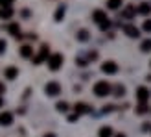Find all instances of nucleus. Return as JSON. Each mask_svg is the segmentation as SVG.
Returning a JSON list of instances; mask_svg holds the SVG:
<instances>
[{"label":"nucleus","instance_id":"obj_1","mask_svg":"<svg viewBox=\"0 0 151 137\" xmlns=\"http://www.w3.org/2000/svg\"><path fill=\"white\" fill-rule=\"evenodd\" d=\"M92 20L96 22L98 26H100L101 32H107V30L111 28V20H109L107 13H105L103 9H96V11L92 13Z\"/></svg>","mask_w":151,"mask_h":137},{"label":"nucleus","instance_id":"obj_2","mask_svg":"<svg viewBox=\"0 0 151 137\" xmlns=\"http://www.w3.org/2000/svg\"><path fill=\"white\" fill-rule=\"evenodd\" d=\"M111 91H112V87L109 85L107 82H103V80L94 83V95H96V96H100V98H103V96L111 95Z\"/></svg>","mask_w":151,"mask_h":137},{"label":"nucleus","instance_id":"obj_3","mask_svg":"<svg viewBox=\"0 0 151 137\" xmlns=\"http://www.w3.org/2000/svg\"><path fill=\"white\" fill-rule=\"evenodd\" d=\"M46 63H48V68H50V71H59V68H61V65H63V56H61V54H52V56H48Z\"/></svg>","mask_w":151,"mask_h":137},{"label":"nucleus","instance_id":"obj_4","mask_svg":"<svg viewBox=\"0 0 151 137\" xmlns=\"http://www.w3.org/2000/svg\"><path fill=\"white\" fill-rule=\"evenodd\" d=\"M44 93H46L48 96H57L59 93H61V85H59L57 82H48L46 85H44Z\"/></svg>","mask_w":151,"mask_h":137},{"label":"nucleus","instance_id":"obj_5","mask_svg":"<svg viewBox=\"0 0 151 137\" xmlns=\"http://www.w3.org/2000/svg\"><path fill=\"white\" fill-rule=\"evenodd\" d=\"M48 44H42V47H41V50H39V54H37V56H32L33 58V63L35 65H39V63H42L44 61V59H48Z\"/></svg>","mask_w":151,"mask_h":137},{"label":"nucleus","instance_id":"obj_6","mask_svg":"<svg viewBox=\"0 0 151 137\" xmlns=\"http://www.w3.org/2000/svg\"><path fill=\"white\" fill-rule=\"evenodd\" d=\"M74 111H76V115H87V113H92V108L85 102H78L74 106Z\"/></svg>","mask_w":151,"mask_h":137},{"label":"nucleus","instance_id":"obj_7","mask_svg":"<svg viewBox=\"0 0 151 137\" xmlns=\"http://www.w3.org/2000/svg\"><path fill=\"white\" fill-rule=\"evenodd\" d=\"M149 96H151L149 89H146V87H138V89H137V100H138L140 104H146V102L149 100Z\"/></svg>","mask_w":151,"mask_h":137},{"label":"nucleus","instance_id":"obj_8","mask_svg":"<svg viewBox=\"0 0 151 137\" xmlns=\"http://www.w3.org/2000/svg\"><path fill=\"white\" fill-rule=\"evenodd\" d=\"M101 71L105 74H116L118 72V65L114 61H105V63H101Z\"/></svg>","mask_w":151,"mask_h":137},{"label":"nucleus","instance_id":"obj_9","mask_svg":"<svg viewBox=\"0 0 151 137\" xmlns=\"http://www.w3.org/2000/svg\"><path fill=\"white\" fill-rule=\"evenodd\" d=\"M124 32L129 35V37H133V39H137V37L140 35V30L137 28V26H133V24H127V26H124Z\"/></svg>","mask_w":151,"mask_h":137},{"label":"nucleus","instance_id":"obj_10","mask_svg":"<svg viewBox=\"0 0 151 137\" xmlns=\"http://www.w3.org/2000/svg\"><path fill=\"white\" fill-rule=\"evenodd\" d=\"M13 122V115L9 111H4V113H0V126H9Z\"/></svg>","mask_w":151,"mask_h":137},{"label":"nucleus","instance_id":"obj_11","mask_svg":"<svg viewBox=\"0 0 151 137\" xmlns=\"http://www.w3.org/2000/svg\"><path fill=\"white\" fill-rule=\"evenodd\" d=\"M13 17V7L11 6H6V7H0V19L2 20H7Z\"/></svg>","mask_w":151,"mask_h":137},{"label":"nucleus","instance_id":"obj_12","mask_svg":"<svg viewBox=\"0 0 151 137\" xmlns=\"http://www.w3.org/2000/svg\"><path fill=\"white\" fill-rule=\"evenodd\" d=\"M4 76L7 80H15L19 76V68H15V67H7V68H4Z\"/></svg>","mask_w":151,"mask_h":137},{"label":"nucleus","instance_id":"obj_13","mask_svg":"<svg viewBox=\"0 0 151 137\" xmlns=\"http://www.w3.org/2000/svg\"><path fill=\"white\" fill-rule=\"evenodd\" d=\"M134 9H137V13H140V15H149V13H151V4L142 2L138 7H134Z\"/></svg>","mask_w":151,"mask_h":137},{"label":"nucleus","instance_id":"obj_14","mask_svg":"<svg viewBox=\"0 0 151 137\" xmlns=\"http://www.w3.org/2000/svg\"><path fill=\"white\" fill-rule=\"evenodd\" d=\"M7 32H9L13 37H20V26L17 24V22H13V24L7 26Z\"/></svg>","mask_w":151,"mask_h":137},{"label":"nucleus","instance_id":"obj_15","mask_svg":"<svg viewBox=\"0 0 151 137\" xmlns=\"http://www.w3.org/2000/svg\"><path fill=\"white\" fill-rule=\"evenodd\" d=\"M20 56H22V58H32V56H33V48L29 47V44L20 47Z\"/></svg>","mask_w":151,"mask_h":137},{"label":"nucleus","instance_id":"obj_16","mask_svg":"<svg viewBox=\"0 0 151 137\" xmlns=\"http://www.w3.org/2000/svg\"><path fill=\"white\" fill-rule=\"evenodd\" d=\"M98 137H112V128L111 126H101L100 132H98Z\"/></svg>","mask_w":151,"mask_h":137},{"label":"nucleus","instance_id":"obj_17","mask_svg":"<svg viewBox=\"0 0 151 137\" xmlns=\"http://www.w3.org/2000/svg\"><path fill=\"white\" fill-rule=\"evenodd\" d=\"M134 13H137V9H134L133 6H127L125 9L122 11V17H120V19H131V17H133Z\"/></svg>","mask_w":151,"mask_h":137},{"label":"nucleus","instance_id":"obj_18","mask_svg":"<svg viewBox=\"0 0 151 137\" xmlns=\"http://www.w3.org/2000/svg\"><path fill=\"white\" fill-rule=\"evenodd\" d=\"M122 4H124L122 0H107V7H109V9H118Z\"/></svg>","mask_w":151,"mask_h":137},{"label":"nucleus","instance_id":"obj_19","mask_svg":"<svg viewBox=\"0 0 151 137\" xmlns=\"http://www.w3.org/2000/svg\"><path fill=\"white\" fill-rule=\"evenodd\" d=\"M65 11H66V9H65V6L61 4V6L57 7V11H55V20H63V17H65Z\"/></svg>","mask_w":151,"mask_h":137},{"label":"nucleus","instance_id":"obj_20","mask_svg":"<svg viewBox=\"0 0 151 137\" xmlns=\"http://www.w3.org/2000/svg\"><path fill=\"white\" fill-rule=\"evenodd\" d=\"M140 48H142V52H151V39H146L140 44Z\"/></svg>","mask_w":151,"mask_h":137},{"label":"nucleus","instance_id":"obj_21","mask_svg":"<svg viewBox=\"0 0 151 137\" xmlns=\"http://www.w3.org/2000/svg\"><path fill=\"white\" fill-rule=\"evenodd\" d=\"M55 108H57V111L66 113V111H68V104H66V102H57V106H55Z\"/></svg>","mask_w":151,"mask_h":137},{"label":"nucleus","instance_id":"obj_22","mask_svg":"<svg viewBox=\"0 0 151 137\" xmlns=\"http://www.w3.org/2000/svg\"><path fill=\"white\" fill-rule=\"evenodd\" d=\"M114 95H116V96H124V95H125V87H124V85H116V87H114Z\"/></svg>","mask_w":151,"mask_h":137},{"label":"nucleus","instance_id":"obj_23","mask_svg":"<svg viewBox=\"0 0 151 137\" xmlns=\"http://www.w3.org/2000/svg\"><path fill=\"white\" fill-rule=\"evenodd\" d=\"M78 39H79V41H87V39H88V32H87V30H79Z\"/></svg>","mask_w":151,"mask_h":137},{"label":"nucleus","instance_id":"obj_24","mask_svg":"<svg viewBox=\"0 0 151 137\" xmlns=\"http://www.w3.org/2000/svg\"><path fill=\"white\" fill-rule=\"evenodd\" d=\"M142 28H144V32H149V34H151V19H146V20H144V26H142Z\"/></svg>","mask_w":151,"mask_h":137},{"label":"nucleus","instance_id":"obj_25","mask_svg":"<svg viewBox=\"0 0 151 137\" xmlns=\"http://www.w3.org/2000/svg\"><path fill=\"white\" fill-rule=\"evenodd\" d=\"M146 111H147V106H146V104H140L138 108H137V113H138V115H144Z\"/></svg>","mask_w":151,"mask_h":137},{"label":"nucleus","instance_id":"obj_26","mask_svg":"<svg viewBox=\"0 0 151 137\" xmlns=\"http://www.w3.org/2000/svg\"><path fill=\"white\" fill-rule=\"evenodd\" d=\"M6 48H7V43H6L4 39H0V54H4Z\"/></svg>","mask_w":151,"mask_h":137},{"label":"nucleus","instance_id":"obj_27","mask_svg":"<svg viewBox=\"0 0 151 137\" xmlns=\"http://www.w3.org/2000/svg\"><path fill=\"white\" fill-rule=\"evenodd\" d=\"M15 0H0V7H6V6H11Z\"/></svg>","mask_w":151,"mask_h":137},{"label":"nucleus","instance_id":"obj_28","mask_svg":"<svg viewBox=\"0 0 151 137\" xmlns=\"http://www.w3.org/2000/svg\"><path fill=\"white\" fill-rule=\"evenodd\" d=\"M112 108H114V106H103V113H109V111H112Z\"/></svg>","mask_w":151,"mask_h":137},{"label":"nucleus","instance_id":"obj_29","mask_svg":"<svg viewBox=\"0 0 151 137\" xmlns=\"http://www.w3.org/2000/svg\"><path fill=\"white\" fill-rule=\"evenodd\" d=\"M78 119H79V115H76V113L68 117V120H70V122H74V120H78Z\"/></svg>","mask_w":151,"mask_h":137},{"label":"nucleus","instance_id":"obj_30","mask_svg":"<svg viewBox=\"0 0 151 137\" xmlns=\"http://www.w3.org/2000/svg\"><path fill=\"white\" fill-rule=\"evenodd\" d=\"M2 93H6V85H4L2 82H0V95H2Z\"/></svg>","mask_w":151,"mask_h":137},{"label":"nucleus","instance_id":"obj_31","mask_svg":"<svg viewBox=\"0 0 151 137\" xmlns=\"http://www.w3.org/2000/svg\"><path fill=\"white\" fill-rule=\"evenodd\" d=\"M44 137H55V133H46Z\"/></svg>","mask_w":151,"mask_h":137},{"label":"nucleus","instance_id":"obj_32","mask_svg":"<svg viewBox=\"0 0 151 137\" xmlns=\"http://www.w3.org/2000/svg\"><path fill=\"white\" fill-rule=\"evenodd\" d=\"M2 104H4V100H2V96H0V108H2Z\"/></svg>","mask_w":151,"mask_h":137},{"label":"nucleus","instance_id":"obj_33","mask_svg":"<svg viewBox=\"0 0 151 137\" xmlns=\"http://www.w3.org/2000/svg\"><path fill=\"white\" fill-rule=\"evenodd\" d=\"M116 137H125V135H124V133H118V135H116Z\"/></svg>","mask_w":151,"mask_h":137}]
</instances>
